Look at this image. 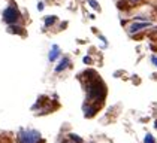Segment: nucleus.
Wrapping results in <instances>:
<instances>
[{
	"label": "nucleus",
	"mask_w": 157,
	"mask_h": 143,
	"mask_svg": "<svg viewBox=\"0 0 157 143\" xmlns=\"http://www.w3.org/2000/svg\"><path fill=\"white\" fill-rule=\"evenodd\" d=\"M61 143H75L73 140H69V139H64V140H61Z\"/></svg>",
	"instance_id": "10"
},
{
	"label": "nucleus",
	"mask_w": 157,
	"mask_h": 143,
	"mask_svg": "<svg viewBox=\"0 0 157 143\" xmlns=\"http://www.w3.org/2000/svg\"><path fill=\"white\" fill-rule=\"evenodd\" d=\"M144 143H156V142H154V137H153L151 134H147V136H145Z\"/></svg>",
	"instance_id": "7"
},
{
	"label": "nucleus",
	"mask_w": 157,
	"mask_h": 143,
	"mask_svg": "<svg viewBox=\"0 0 157 143\" xmlns=\"http://www.w3.org/2000/svg\"><path fill=\"white\" fill-rule=\"evenodd\" d=\"M88 3H90V5H91L94 9H99V5L96 3V0H88Z\"/></svg>",
	"instance_id": "9"
},
{
	"label": "nucleus",
	"mask_w": 157,
	"mask_h": 143,
	"mask_svg": "<svg viewBox=\"0 0 157 143\" xmlns=\"http://www.w3.org/2000/svg\"><path fill=\"white\" fill-rule=\"evenodd\" d=\"M18 18H20V13H18V11H17L13 6L6 8L5 12H3V20H5V23L13 24V23H17V21H18Z\"/></svg>",
	"instance_id": "1"
},
{
	"label": "nucleus",
	"mask_w": 157,
	"mask_h": 143,
	"mask_svg": "<svg viewBox=\"0 0 157 143\" xmlns=\"http://www.w3.org/2000/svg\"><path fill=\"white\" fill-rule=\"evenodd\" d=\"M153 63H154V64H156V66H157V58H156V57L153 58Z\"/></svg>",
	"instance_id": "13"
},
{
	"label": "nucleus",
	"mask_w": 157,
	"mask_h": 143,
	"mask_svg": "<svg viewBox=\"0 0 157 143\" xmlns=\"http://www.w3.org/2000/svg\"><path fill=\"white\" fill-rule=\"evenodd\" d=\"M37 9L42 11V9H44V3H39V5H37Z\"/></svg>",
	"instance_id": "11"
},
{
	"label": "nucleus",
	"mask_w": 157,
	"mask_h": 143,
	"mask_svg": "<svg viewBox=\"0 0 157 143\" xmlns=\"http://www.w3.org/2000/svg\"><path fill=\"white\" fill-rule=\"evenodd\" d=\"M129 2H130V3H139L141 0H129Z\"/></svg>",
	"instance_id": "12"
},
{
	"label": "nucleus",
	"mask_w": 157,
	"mask_h": 143,
	"mask_svg": "<svg viewBox=\"0 0 157 143\" xmlns=\"http://www.w3.org/2000/svg\"><path fill=\"white\" fill-rule=\"evenodd\" d=\"M67 66H69V58H63V60L60 61V64H59V66L56 67V72H57V73H60V72L64 70V69H66Z\"/></svg>",
	"instance_id": "5"
},
{
	"label": "nucleus",
	"mask_w": 157,
	"mask_h": 143,
	"mask_svg": "<svg viewBox=\"0 0 157 143\" xmlns=\"http://www.w3.org/2000/svg\"><path fill=\"white\" fill-rule=\"evenodd\" d=\"M37 133L35 131H30V130H25L20 133V140L18 143H36L37 140Z\"/></svg>",
	"instance_id": "2"
},
{
	"label": "nucleus",
	"mask_w": 157,
	"mask_h": 143,
	"mask_svg": "<svg viewBox=\"0 0 157 143\" xmlns=\"http://www.w3.org/2000/svg\"><path fill=\"white\" fill-rule=\"evenodd\" d=\"M69 137H71V139H73V142H76V143H82V139H81L79 136H75V134H71Z\"/></svg>",
	"instance_id": "8"
},
{
	"label": "nucleus",
	"mask_w": 157,
	"mask_h": 143,
	"mask_svg": "<svg viewBox=\"0 0 157 143\" xmlns=\"http://www.w3.org/2000/svg\"><path fill=\"white\" fill-rule=\"evenodd\" d=\"M147 27H150V23H133L130 27H129V33H138L141 30H144Z\"/></svg>",
	"instance_id": "3"
},
{
	"label": "nucleus",
	"mask_w": 157,
	"mask_h": 143,
	"mask_svg": "<svg viewBox=\"0 0 157 143\" xmlns=\"http://www.w3.org/2000/svg\"><path fill=\"white\" fill-rule=\"evenodd\" d=\"M54 21H56V16H47V18H45V25L48 27L51 24H54Z\"/></svg>",
	"instance_id": "6"
},
{
	"label": "nucleus",
	"mask_w": 157,
	"mask_h": 143,
	"mask_svg": "<svg viewBox=\"0 0 157 143\" xmlns=\"http://www.w3.org/2000/svg\"><path fill=\"white\" fill-rule=\"evenodd\" d=\"M59 55H60V48L57 46V45H52L51 51H49V61L57 60V57H59Z\"/></svg>",
	"instance_id": "4"
}]
</instances>
